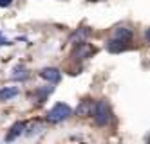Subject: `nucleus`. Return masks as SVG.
I'll list each match as a JSON object with an SVG mask.
<instances>
[{"mask_svg":"<svg viewBox=\"0 0 150 144\" xmlns=\"http://www.w3.org/2000/svg\"><path fill=\"white\" fill-rule=\"evenodd\" d=\"M44 130V123H42V121H33V123H29L27 126H25V135L27 137H33V135H38L40 131Z\"/></svg>","mask_w":150,"mask_h":144,"instance_id":"8","label":"nucleus"},{"mask_svg":"<svg viewBox=\"0 0 150 144\" xmlns=\"http://www.w3.org/2000/svg\"><path fill=\"white\" fill-rule=\"evenodd\" d=\"M145 40H146V41H150V27L145 31Z\"/></svg>","mask_w":150,"mask_h":144,"instance_id":"15","label":"nucleus"},{"mask_svg":"<svg viewBox=\"0 0 150 144\" xmlns=\"http://www.w3.org/2000/svg\"><path fill=\"white\" fill-rule=\"evenodd\" d=\"M112 38H116V40H121V41L128 43V41H130V40L134 38V32H132V29H130V27L120 25V27H116V29H114V34H112Z\"/></svg>","mask_w":150,"mask_h":144,"instance_id":"5","label":"nucleus"},{"mask_svg":"<svg viewBox=\"0 0 150 144\" xmlns=\"http://www.w3.org/2000/svg\"><path fill=\"white\" fill-rule=\"evenodd\" d=\"M25 123L24 121H18V123H15L13 126H11V130H9V133L6 135V140L7 142H11V140H15V139H18L22 133H25Z\"/></svg>","mask_w":150,"mask_h":144,"instance_id":"6","label":"nucleus"},{"mask_svg":"<svg viewBox=\"0 0 150 144\" xmlns=\"http://www.w3.org/2000/svg\"><path fill=\"white\" fill-rule=\"evenodd\" d=\"M92 110H94V105L91 101H81L80 106L76 108V114L80 117H87V115H92Z\"/></svg>","mask_w":150,"mask_h":144,"instance_id":"11","label":"nucleus"},{"mask_svg":"<svg viewBox=\"0 0 150 144\" xmlns=\"http://www.w3.org/2000/svg\"><path fill=\"white\" fill-rule=\"evenodd\" d=\"M89 34H91V31L87 29V27H81V29H78L74 34L71 36V41H85V38H89Z\"/></svg>","mask_w":150,"mask_h":144,"instance_id":"12","label":"nucleus"},{"mask_svg":"<svg viewBox=\"0 0 150 144\" xmlns=\"http://www.w3.org/2000/svg\"><path fill=\"white\" fill-rule=\"evenodd\" d=\"M92 54H94V47L91 45V43H87V41H80V43H76V49H74L72 56L76 58V60H85V58L92 56Z\"/></svg>","mask_w":150,"mask_h":144,"instance_id":"3","label":"nucleus"},{"mask_svg":"<svg viewBox=\"0 0 150 144\" xmlns=\"http://www.w3.org/2000/svg\"><path fill=\"white\" fill-rule=\"evenodd\" d=\"M71 115H72V108L69 105H65V103H56L47 112L45 119H47V123H51V124H58V123L67 121Z\"/></svg>","mask_w":150,"mask_h":144,"instance_id":"1","label":"nucleus"},{"mask_svg":"<svg viewBox=\"0 0 150 144\" xmlns=\"http://www.w3.org/2000/svg\"><path fill=\"white\" fill-rule=\"evenodd\" d=\"M0 45H11V41H9V40H4L2 36H0Z\"/></svg>","mask_w":150,"mask_h":144,"instance_id":"14","label":"nucleus"},{"mask_svg":"<svg viewBox=\"0 0 150 144\" xmlns=\"http://www.w3.org/2000/svg\"><path fill=\"white\" fill-rule=\"evenodd\" d=\"M13 0H0V7H7V6H11Z\"/></svg>","mask_w":150,"mask_h":144,"instance_id":"13","label":"nucleus"},{"mask_svg":"<svg viewBox=\"0 0 150 144\" xmlns=\"http://www.w3.org/2000/svg\"><path fill=\"white\" fill-rule=\"evenodd\" d=\"M92 117L96 121L98 126H107L110 124L112 121V112H110V106L107 101H98L94 103V110H92Z\"/></svg>","mask_w":150,"mask_h":144,"instance_id":"2","label":"nucleus"},{"mask_svg":"<svg viewBox=\"0 0 150 144\" xmlns=\"http://www.w3.org/2000/svg\"><path fill=\"white\" fill-rule=\"evenodd\" d=\"M11 77H13L15 81H25L27 77H29V72H27V69L24 67V65H16V67L13 69Z\"/></svg>","mask_w":150,"mask_h":144,"instance_id":"9","label":"nucleus"},{"mask_svg":"<svg viewBox=\"0 0 150 144\" xmlns=\"http://www.w3.org/2000/svg\"><path fill=\"white\" fill-rule=\"evenodd\" d=\"M18 88L16 86H4L2 90H0V101H9V99H13L18 96Z\"/></svg>","mask_w":150,"mask_h":144,"instance_id":"10","label":"nucleus"},{"mask_svg":"<svg viewBox=\"0 0 150 144\" xmlns=\"http://www.w3.org/2000/svg\"><path fill=\"white\" fill-rule=\"evenodd\" d=\"M40 77L49 81V83H58L62 79V72L56 67H45V69L40 70Z\"/></svg>","mask_w":150,"mask_h":144,"instance_id":"4","label":"nucleus"},{"mask_svg":"<svg viewBox=\"0 0 150 144\" xmlns=\"http://www.w3.org/2000/svg\"><path fill=\"white\" fill-rule=\"evenodd\" d=\"M127 49V43L125 41H121V40H116V38H110L109 41H107V51L109 52H121V51H125Z\"/></svg>","mask_w":150,"mask_h":144,"instance_id":"7","label":"nucleus"}]
</instances>
